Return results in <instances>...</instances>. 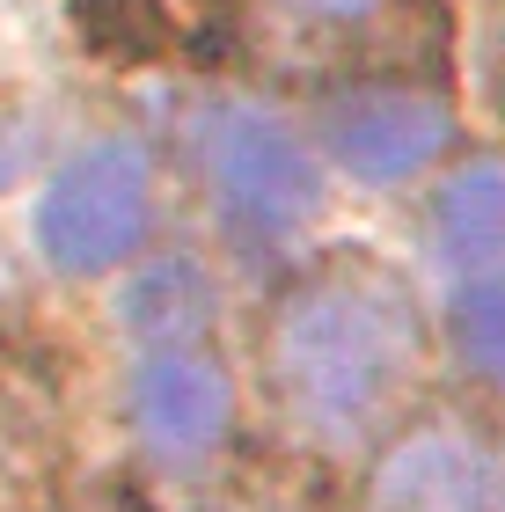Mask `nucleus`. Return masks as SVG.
I'll use <instances>...</instances> for the list:
<instances>
[{
    "label": "nucleus",
    "mask_w": 505,
    "mask_h": 512,
    "mask_svg": "<svg viewBox=\"0 0 505 512\" xmlns=\"http://www.w3.org/2000/svg\"><path fill=\"white\" fill-rule=\"evenodd\" d=\"M264 366L293 432H308L315 447H352L381 425L418 366V315L388 271L330 264L279 300Z\"/></svg>",
    "instance_id": "f257e3e1"
},
{
    "label": "nucleus",
    "mask_w": 505,
    "mask_h": 512,
    "mask_svg": "<svg viewBox=\"0 0 505 512\" xmlns=\"http://www.w3.org/2000/svg\"><path fill=\"white\" fill-rule=\"evenodd\" d=\"M227 37L271 81L344 88L410 81L447 52L440 0H227Z\"/></svg>",
    "instance_id": "f03ea898"
},
{
    "label": "nucleus",
    "mask_w": 505,
    "mask_h": 512,
    "mask_svg": "<svg viewBox=\"0 0 505 512\" xmlns=\"http://www.w3.org/2000/svg\"><path fill=\"white\" fill-rule=\"evenodd\" d=\"M183 147H191V169L205 176L227 235L264 249V242H293L323 213V161H315V147L257 103H235V96L198 103L183 118Z\"/></svg>",
    "instance_id": "7ed1b4c3"
},
{
    "label": "nucleus",
    "mask_w": 505,
    "mask_h": 512,
    "mask_svg": "<svg viewBox=\"0 0 505 512\" xmlns=\"http://www.w3.org/2000/svg\"><path fill=\"white\" fill-rule=\"evenodd\" d=\"M154 220V161L132 139H96L37 198V249L66 278H96L147 242Z\"/></svg>",
    "instance_id": "20e7f679"
},
{
    "label": "nucleus",
    "mask_w": 505,
    "mask_h": 512,
    "mask_svg": "<svg viewBox=\"0 0 505 512\" xmlns=\"http://www.w3.org/2000/svg\"><path fill=\"white\" fill-rule=\"evenodd\" d=\"M315 132H323V154L337 169H352L359 183H403L447 154L454 110L425 81H374V88L323 96Z\"/></svg>",
    "instance_id": "39448f33"
},
{
    "label": "nucleus",
    "mask_w": 505,
    "mask_h": 512,
    "mask_svg": "<svg viewBox=\"0 0 505 512\" xmlns=\"http://www.w3.org/2000/svg\"><path fill=\"white\" fill-rule=\"evenodd\" d=\"M125 410H132V432L162 461H198L235 425V381L205 352H147L132 366Z\"/></svg>",
    "instance_id": "423d86ee"
},
{
    "label": "nucleus",
    "mask_w": 505,
    "mask_h": 512,
    "mask_svg": "<svg viewBox=\"0 0 505 512\" xmlns=\"http://www.w3.org/2000/svg\"><path fill=\"white\" fill-rule=\"evenodd\" d=\"M505 483L462 432H410L381 454L374 512H498Z\"/></svg>",
    "instance_id": "0eeeda50"
},
{
    "label": "nucleus",
    "mask_w": 505,
    "mask_h": 512,
    "mask_svg": "<svg viewBox=\"0 0 505 512\" xmlns=\"http://www.w3.org/2000/svg\"><path fill=\"white\" fill-rule=\"evenodd\" d=\"M220 315V286L198 256H154L147 271L125 278L118 293V322L147 352H198V337Z\"/></svg>",
    "instance_id": "6e6552de"
},
{
    "label": "nucleus",
    "mask_w": 505,
    "mask_h": 512,
    "mask_svg": "<svg viewBox=\"0 0 505 512\" xmlns=\"http://www.w3.org/2000/svg\"><path fill=\"white\" fill-rule=\"evenodd\" d=\"M432 235L462 271H505V161H469L440 183Z\"/></svg>",
    "instance_id": "1a4fd4ad"
},
{
    "label": "nucleus",
    "mask_w": 505,
    "mask_h": 512,
    "mask_svg": "<svg viewBox=\"0 0 505 512\" xmlns=\"http://www.w3.org/2000/svg\"><path fill=\"white\" fill-rule=\"evenodd\" d=\"M74 37L81 52H96L110 66H147L169 52L176 22L162 0H74Z\"/></svg>",
    "instance_id": "9d476101"
},
{
    "label": "nucleus",
    "mask_w": 505,
    "mask_h": 512,
    "mask_svg": "<svg viewBox=\"0 0 505 512\" xmlns=\"http://www.w3.org/2000/svg\"><path fill=\"white\" fill-rule=\"evenodd\" d=\"M447 330H454V352H462L469 374L505 388V278H476V286L454 300Z\"/></svg>",
    "instance_id": "9b49d317"
},
{
    "label": "nucleus",
    "mask_w": 505,
    "mask_h": 512,
    "mask_svg": "<svg viewBox=\"0 0 505 512\" xmlns=\"http://www.w3.org/2000/svg\"><path fill=\"white\" fill-rule=\"evenodd\" d=\"M30 154H37L30 132H22V125H0V191H8V183L30 169Z\"/></svg>",
    "instance_id": "f8f14e48"
}]
</instances>
